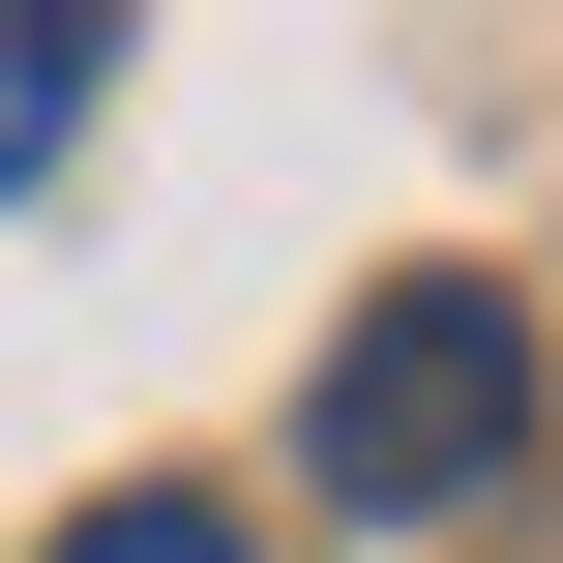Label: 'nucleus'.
I'll return each mask as SVG.
<instances>
[{"instance_id":"f257e3e1","label":"nucleus","mask_w":563,"mask_h":563,"mask_svg":"<svg viewBox=\"0 0 563 563\" xmlns=\"http://www.w3.org/2000/svg\"><path fill=\"white\" fill-rule=\"evenodd\" d=\"M534 416H563L534 297H505V267H386V297L327 327V386H297V505H327V534H445V505L534 475Z\"/></svg>"},{"instance_id":"f03ea898","label":"nucleus","mask_w":563,"mask_h":563,"mask_svg":"<svg viewBox=\"0 0 563 563\" xmlns=\"http://www.w3.org/2000/svg\"><path fill=\"white\" fill-rule=\"evenodd\" d=\"M59 119H89V0H0V208L59 178Z\"/></svg>"},{"instance_id":"7ed1b4c3","label":"nucleus","mask_w":563,"mask_h":563,"mask_svg":"<svg viewBox=\"0 0 563 563\" xmlns=\"http://www.w3.org/2000/svg\"><path fill=\"white\" fill-rule=\"evenodd\" d=\"M59 563H238V505H178V475H119V505H89Z\"/></svg>"}]
</instances>
